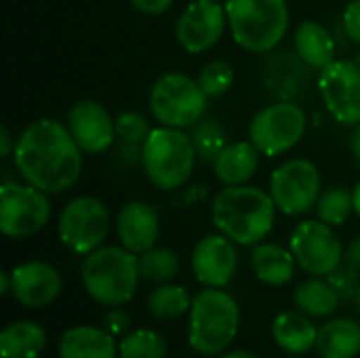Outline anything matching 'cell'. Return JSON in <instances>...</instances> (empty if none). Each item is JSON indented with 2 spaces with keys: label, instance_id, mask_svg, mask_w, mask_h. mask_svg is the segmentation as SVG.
<instances>
[{
  "label": "cell",
  "instance_id": "obj_17",
  "mask_svg": "<svg viewBox=\"0 0 360 358\" xmlns=\"http://www.w3.org/2000/svg\"><path fill=\"white\" fill-rule=\"evenodd\" d=\"M11 293L25 308H44L61 293L59 272L44 262H25L11 270Z\"/></svg>",
  "mask_w": 360,
  "mask_h": 358
},
{
  "label": "cell",
  "instance_id": "obj_39",
  "mask_svg": "<svg viewBox=\"0 0 360 358\" xmlns=\"http://www.w3.org/2000/svg\"><path fill=\"white\" fill-rule=\"evenodd\" d=\"M11 150H15L13 146V139H11V133H8V127L2 124L0 127V156H8Z\"/></svg>",
  "mask_w": 360,
  "mask_h": 358
},
{
  "label": "cell",
  "instance_id": "obj_33",
  "mask_svg": "<svg viewBox=\"0 0 360 358\" xmlns=\"http://www.w3.org/2000/svg\"><path fill=\"white\" fill-rule=\"evenodd\" d=\"M116 139L122 146H143L152 127L139 112H122L116 118Z\"/></svg>",
  "mask_w": 360,
  "mask_h": 358
},
{
  "label": "cell",
  "instance_id": "obj_11",
  "mask_svg": "<svg viewBox=\"0 0 360 358\" xmlns=\"http://www.w3.org/2000/svg\"><path fill=\"white\" fill-rule=\"evenodd\" d=\"M321 171L306 158H291L274 169L270 177V196L285 215H302L316 207L321 198Z\"/></svg>",
  "mask_w": 360,
  "mask_h": 358
},
{
  "label": "cell",
  "instance_id": "obj_30",
  "mask_svg": "<svg viewBox=\"0 0 360 358\" xmlns=\"http://www.w3.org/2000/svg\"><path fill=\"white\" fill-rule=\"evenodd\" d=\"M316 215L327 226H342L354 211V194L348 188L333 186L325 190L316 203Z\"/></svg>",
  "mask_w": 360,
  "mask_h": 358
},
{
  "label": "cell",
  "instance_id": "obj_24",
  "mask_svg": "<svg viewBox=\"0 0 360 358\" xmlns=\"http://www.w3.org/2000/svg\"><path fill=\"white\" fill-rule=\"evenodd\" d=\"M295 53L310 68H327L335 61V40L331 32L319 21H304L295 30Z\"/></svg>",
  "mask_w": 360,
  "mask_h": 358
},
{
  "label": "cell",
  "instance_id": "obj_12",
  "mask_svg": "<svg viewBox=\"0 0 360 358\" xmlns=\"http://www.w3.org/2000/svg\"><path fill=\"white\" fill-rule=\"evenodd\" d=\"M289 249L295 255L297 266L312 276H329L346 257L338 234L321 219L297 224L291 234Z\"/></svg>",
  "mask_w": 360,
  "mask_h": 358
},
{
  "label": "cell",
  "instance_id": "obj_19",
  "mask_svg": "<svg viewBox=\"0 0 360 358\" xmlns=\"http://www.w3.org/2000/svg\"><path fill=\"white\" fill-rule=\"evenodd\" d=\"M118 354L114 335L99 327H72L59 340V358H116Z\"/></svg>",
  "mask_w": 360,
  "mask_h": 358
},
{
  "label": "cell",
  "instance_id": "obj_32",
  "mask_svg": "<svg viewBox=\"0 0 360 358\" xmlns=\"http://www.w3.org/2000/svg\"><path fill=\"white\" fill-rule=\"evenodd\" d=\"M234 68L228 61L215 59L211 63H207L200 74H198V84L200 89L207 93V97H219L226 95L232 84H234Z\"/></svg>",
  "mask_w": 360,
  "mask_h": 358
},
{
  "label": "cell",
  "instance_id": "obj_29",
  "mask_svg": "<svg viewBox=\"0 0 360 358\" xmlns=\"http://www.w3.org/2000/svg\"><path fill=\"white\" fill-rule=\"evenodd\" d=\"M139 276L148 283H169L179 272V257L175 251L165 247H152L137 257Z\"/></svg>",
  "mask_w": 360,
  "mask_h": 358
},
{
  "label": "cell",
  "instance_id": "obj_18",
  "mask_svg": "<svg viewBox=\"0 0 360 358\" xmlns=\"http://www.w3.org/2000/svg\"><path fill=\"white\" fill-rule=\"evenodd\" d=\"M116 234H118V241L124 249L133 251L135 255L146 253L148 249L156 247V241L160 236L158 211L143 200L127 203L118 211Z\"/></svg>",
  "mask_w": 360,
  "mask_h": 358
},
{
  "label": "cell",
  "instance_id": "obj_1",
  "mask_svg": "<svg viewBox=\"0 0 360 358\" xmlns=\"http://www.w3.org/2000/svg\"><path fill=\"white\" fill-rule=\"evenodd\" d=\"M82 154L68 124L40 118L17 137L13 162L23 181L46 194H61L80 179Z\"/></svg>",
  "mask_w": 360,
  "mask_h": 358
},
{
  "label": "cell",
  "instance_id": "obj_28",
  "mask_svg": "<svg viewBox=\"0 0 360 358\" xmlns=\"http://www.w3.org/2000/svg\"><path fill=\"white\" fill-rule=\"evenodd\" d=\"M190 137L194 141L198 158L209 165H213L219 152L228 146V133L213 116H202L196 124H192Z\"/></svg>",
  "mask_w": 360,
  "mask_h": 358
},
{
  "label": "cell",
  "instance_id": "obj_42",
  "mask_svg": "<svg viewBox=\"0 0 360 358\" xmlns=\"http://www.w3.org/2000/svg\"><path fill=\"white\" fill-rule=\"evenodd\" d=\"M219 358H257L255 354H251V352H247V350H234V352H228V354H224V357Z\"/></svg>",
  "mask_w": 360,
  "mask_h": 358
},
{
  "label": "cell",
  "instance_id": "obj_9",
  "mask_svg": "<svg viewBox=\"0 0 360 358\" xmlns=\"http://www.w3.org/2000/svg\"><path fill=\"white\" fill-rule=\"evenodd\" d=\"M51 219L49 194L32 184L6 181L0 186V232L8 238H27Z\"/></svg>",
  "mask_w": 360,
  "mask_h": 358
},
{
  "label": "cell",
  "instance_id": "obj_34",
  "mask_svg": "<svg viewBox=\"0 0 360 358\" xmlns=\"http://www.w3.org/2000/svg\"><path fill=\"white\" fill-rule=\"evenodd\" d=\"M327 281L331 283V287L338 291L340 298H352L356 287H359V283H356V268H352L348 264L340 266L335 272H331L327 276Z\"/></svg>",
  "mask_w": 360,
  "mask_h": 358
},
{
  "label": "cell",
  "instance_id": "obj_27",
  "mask_svg": "<svg viewBox=\"0 0 360 358\" xmlns=\"http://www.w3.org/2000/svg\"><path fill=\"white\" fill-rule=\"evenodd\" d=\"M190 308H192V298L179 285L162 283L148 295V310L156 321H177Z\"/></svg>",
  "mask_w": 360,
  "mask_h": 358
},
{
  "label": "cell",
  "instance_id": "obj_2",
  "mask_svg": "<svg viewBox=\"0 0 360 358\" xmlns=\"http://www.w3.org/2000/svg\"><path fill=\"white\" fill-rule=\"evenodd\" d=\"M276 205L270 192L240 184L219 190L211 205L213 226L243 247L259 245L274 228Z\"/></svg>",
  "mask_w": 360,
  "mask_h": 358
},
{
  "label": "cell",
  "instance_id": "obj_4",
  "mask_svg": "<svg viewBox=\"0 0 360 358\" xmlns=\"http://www.w3.org/2000/svg\"><path fill=\"white\" fill-rule=\"evenodd\" d=\"M240 308L224 289L207 287L192 298L190 308V346L202 357L221 354L238 335Z\"/></svg>",
  "mask_w": 360,
  "mask_h": 358
},
{
  "label": "cell",
  "instance_id": "obj_14",
  "mask_svg": "<svg viewBox=\"0 0 360 358\" xmlns=\"http://www.w3.org/2000/svg\"><path fill=\"white\" fill-rule=\"evenodd\" d=\"M228 27L226 6L217 0H194L179 15L175 25L177 42L192 55L213 49Z\"/></svg>",
  "mask_w": 360,
  "mask_h": 358
},
{
  "label": "cell",
  "instance_id": "obj_25",
  "mask_svg": "<svg viewBox=\"0 0 360 358\" xmlns=\"http://www.w3.org/2000/svg\"><path fill=\"white\" fill-rule=\"evenodd\" d=\"M46 348V331L32 321H17L0 333L2 358H38Z\"/></svg>",
  "mask_w": 360,
  "mask_h": 358
},
{
  "label": "cell",
  "instance_id": "obj_37",
  "mask_svg": "<svg viewBox=\"0 0 360 358\" xmlns=\"http://www.w3.org/2000/svg\"><path fill=\"white\" fill-rule=\"evenodd\" d=\"M129 2L139 13H146V15H162L165 11L171 8V4L175 0H129Z\"/></svg>",
  "mask_w": 360,
  "mask_h": 358
},
{
  "label": "cell",
  "instance_id": "obj_46",
  "mask_svg": "<svg viewBox=\"0 0 360 358\" xmlns=\"http://www.w3.org/2000/svg\"><path fill=\"white\" fill-rule=\"evenodd\" d=\"M217 2H219V0H217Z\"/></svg>",
  "mask_w": 360,
  "mask_h": 358
},
{
  "label": "cell",
  "instance_id": "obj_35",
  "mask_svg": "<svg viewBox=\"0 0 360 358\" xmlns=\"http://www.w3.org/2000/svg\"><path fill=\"white\" fill-rule=\"evenodd\" d=\"M342 23H344L346 36L360 44V0H352L346 6L344 17H342Z\"/></svg>",
  "mask_w": 360,
  "mask_h": 358
},
{
  "label": "cell",
  "instance_id": "obj_21",
  "mask_svg": "<svg viewBox=\"0 0 360 358\" xmlns=\"http://www.w3.org/2000/svg\"><path fill=\"white\" fill-rule=\"evenodd\" d=\"M272 338L285 352L306 354L316 348L319 329L312 325L310 317L300 312H281L272 323Z\"/></svg>",
  "mask_w": 360,
  "mask_h": 358
},
{
  "label": "cell",
  "instance_id": "obj_16",
  "mask_svg": "<svg viewBox=\"0 0 360 358\" xmlns=\"http://www.w3.org/2000/svg\"><path fill=\"white\" fill-rule=\"evenodd\" d=\"M68 129L84 154H101L116 139V120L93 99H82L72 106L68 112Z\"/></svg>",
  "mask_w": 360,
  "mask_h": 358
},
{
  "label": "cell",
  "instance_id": "obj_20",
  "mask_svg": "<svg viewBox=\"0 0 360 358\" xmlns=\"http://www.w3.org/2000/svg\"><path fill=\"white\" fill-rule=\"evenodd\" d=\"M259 165V150L251 141L228 143L213 162L215 177L224 186H240L247 184Z\"/></svg>",
  "mask_w": 360,
  "mask_h": 358
},
{
  "label": "cell",
  "instance_id": "obj_22",
  "mask_svg": "<svg viewBox=\"0 0 360 358\" xmlns=\"http://www.w3.org/2000/svg\"><path fill=\"white\" fill-rule=\"evenodd\" d=\"M251 264H253L255 276L264 285L283 287L293 279L297 262H295V255L291 253V249L287 251L281 245L259 243V245H255V249L251 253Z\"/></svg>",
  "mask_w": 360,
  "mask_h": 358
},
{
  "label": "cell",
  "instance_id": "obj_43",
  "mask_svg": "<svg viewBox=\"0 0 360 358\" xmlns=\"http://www.w3.org/2000/svg\"><path fill=\"white\" fill-rule=\"evenodd\" d=\"M354 213L359 215L360 217V179H359V184H356V188H354Z\"/></svg>",
  "mask_w": 360,
  "mask_h": 358
},
{
  "label": "cell",
  "instance_id": "obj_38",
  "mask_svg": "<svg viewBox=\"0 0 360 358\" xmlns=\"http://www.w3.org/2000/svg\"><path fill=\"white\" fill-rule=\"evenodd\" d=\"M344 262H346L348 266H352V268L360 270V236H356V238L348 245Z\"/></svg>",
  "mask_w": 360,
  "mask_h": 358
},
{
  "label": "cell",
  "instance_id": "obj_7",
  "mask_svg": "<svg viewBox=\"0 0 360 358\" xmlns=\"http://www.w3.org/2000/svg\"><path fill=\"white\" fill-rule=\"evenodd\" d=\"M150 110L162 127L188 129L205 116L207 93L200 89L198 80L171 72L154 82L150 91Z\"/></svg>",
  "mask_w": 360,
  "mask_h": 358
},
{
  "label": "cell",
  "instance_id": "obj_10",
  "mask_svg": "<svg viewBox=\"0 0 360 358\" xmlns=\"http://www.w3.org/2000/svg\"><path fill=\"white\" fill-rule=\"evenodd\" d=\"M110 224V211L99 198L76 196L61 209L57 232L68 249L78 255H89L103 245Z\"/></svg>",
  "mask_w": 360,
  "mask_h": 358
},
{
  "label": "cell",
  "instance_id": "obj_5",
  "mask_svg": "<svg viewBox=\"0 0 360 358\" xmlns=\"http://www.w3.org/2000/svg\"><path fill=\"white\" fill-rule=\"evenodd\" d=\"M226 15L234 42L249 53L274 51L289 30L285 0H226Z\"/></svg>",
  "mask_w": 360,
  "mask_h": 358
},
{
  "label": "cell",
  "instance_id": "obj_36",
  "mask_svg": "<svg viewBox=\"0 0 360 358\" xmlns=\"http://www.w3.org/2000/svg\"><path fill=\"white\" fill-rule=\"evenodd\" d=\"M103 327H105V331H110L114 338H116V335H127V331H129V327H131V319H129V314L122 312V310H112V312L105 317Z\"/></svg>",
  "mask_w": 360,
  "mask_h": 358
},
{
  "label": "cell",
  "instance_id": "obj_45",
  "mask_svg": "<svg viewBox=\"0 0 360 358\" xmlns=\"http://www.w3.org/2000/svg\"><path fill=\"white\" fill-rule=\"evenodd\" d=\"M354 65L359 68V72H360V51L356 53V55H354Z\"/></svg>",
  "mask_w": 360,
  "mask_h": 358
},
{
  "label": "cell",
  "instance_id": "obj_23",
  "mask_svg": "<svg viewBox=\"0 0 360 358\" xmlns=\"http://www.w3.org/2000/svg\"><path fill=\"white\" fill-rule=\"evenodd\" d=\"M321 358H354L360 354V325L352 319H333L319 329Z\"/></svg>",
  "mask_w": 360,
  "mask_h": 358
},
{
  "label": "cell",
  "instance_id": "obj_15",
  "mask_svg": "<svg viewBox=\"0 0 360 358\" xmlns=\"http://www.w3.org/2000/svg\"><path fill=\"white\" fill-rule=\"evenodd\" d=\"M236 243L226 234H209L200 238L192 251V270L200 285L224 289L232 283L238 268Z\"/></svg>",
  "mask_w": 360,
  "mask_h": 358
},
{
  "label": "cell",
  "instance_id": "obj_8",
  "mask_svg": "<svg viewBox=\"0 0 360 358\" xmlns=\"http://www.w3.org/2000/svg\"><path fill=\"white\" fill-rule=\"evenodd\" d=\"M308 118L302 106L281 99L259 110L249 124V141L264 156H281L293 150L306 135Z\"/></svg>",
  "mask_w": 360,
  "mask_h": 358
},
{
  "label": "cell",
  "instance_id": "obj_40",
  "mask_svg": "<svg viewBox=\"0 0 360 358\" xmlns=\"http://www.w3.org/2000/svg\"><path fill=\"white\" fill-rule=\"evenodd\" d=\"M352 154L360 167V122L354 127V133H352Z\"/></svg>",
  "mask_w": 360,
  "mask_h": 358
},
{
  "label": "cell",
  "instance_id": "obj_44",
  "mask_svg": "<svg viewBox=\"0 0 360 358\" xmlns=\"http://www.w3.org/2000/svg\"><path fill=\"white\" fill-rule=\"evenodd\" d=\"M352 300H354V306H356V310H359V314H360V285L356 287V291H354Z\"/></svg>",
  "mask_w": 360,
  "mask_h": 358
},
{
  "label": "cell",
  "instance_id": "obj_13",
  "mask_svg": "<svg viewBox=\"0 0 360 358\" xmlns=\"http://www.w3.org/2000/svg\"><path fill=\"white\" fill-rule=\"evenodd\" d=\"M319 91L325 108L340 124L360 122V72L354 61L338 59L321 70Z\"/></svg>",
  "mask_w": 360,
  "mask_h": 358
},
{
  "label": "cell",
  "instance_id": "obj_31",
  "mask_svg": "<svg viewBox=\"0 0 360 358\" xmlns=\"http://www.w3.org/2000/svg\"><path fill=\"white\" fill-rule=\"evenodd\" d=\"M167 342L152 329H135L118 344L120 358H167Z\"/></svg>",
  "mask_w": 360,
  "mask_h": 358
},
{
  "label": "cell",
  "instance_id": "obj_3",
  "mask_svg": "<svg viewBox=\"0 0 360 358\" xmlns=\"http://www.w3.org/2000/svg\"><path fill=\"white\" fill-rule=\"evenodd\" d=\"M139 279L137 255L124 247H99L82 264V285L101 306L118 308L131 302Z\"/></svg>",
  "mask_w": 360,
  "mask_h": 358
},
{
  "label": "cell",
  "instance_id": "obj_26",
  "mask_svg": "<svg viewBox=\"0 0 360 358\" xmlns=\"http://www.w3.org/2000/svg\"><path fill=\"white\" fill-rule=\"evenodd\" d=\"M340 300L342 298L331 287V283L323 281L321 276H312V279L300 283L293 293V302H295L297 310H302L304 314L314 317V319L331 317L338 310Z\"/></svg>",
  "mask_w": 360,
  "mask_h": 358
},
{
  "label": "cell",
  "instance_id": "obj_41",
  "mask_svg": "<svg viewBox=\"0 0 360 358\" xmlns=\"http://www.w3.org/2000/svg\"><path fill=\"white\" fill-rule=\"evenodd\" d=\"M11 287H13V283H11V272H2V274H0V293H2V295L11 293Z\"/></svg>",
  "mask_w": 360,
  "mask_h": 358
},
{
  "label": "cell",
  "instance_id": "obj_6",
  "mask_svg": "<svg viewBox=\"0 0 360 358\" xmlns=\"http://www.w3.org/2000/svg\"><path fill=\"white\" fill-rule=\"evenodd\" d=\"M196 148L190 133L173 127H156L141 146V167L146 177L165 192L181 188L196 165Z\"/></svg>",
  "mask_w": 360,
  "mask_h": 358
}]
</instances>
